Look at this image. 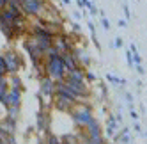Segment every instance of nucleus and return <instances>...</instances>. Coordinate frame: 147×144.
I'll return each mask as SVG.
<instances>
[{
  "instance_id": "obj_3",
  "label": "nucleus",
  "mask_w": 147,
  "mask_h": 144,
  "mask_svg": "<svg viewBox=\"0 0 147 144\" xmlns=\"http://www.w3.org/2000/svg\"><path fill=\"white\" fill-rule=\"evenodd\" d=\"M20 7H22V13L25 18H37L45 14L48 4L46 0H22Z\"/></svg>"
},
{
  "instance_id": "obj_40",
  "label": "nucleus",
  "mask_w": 147,
  "mask_h": 144,
  "mask_svg": "<svg viewBox=\"0 0 147 144\" xmlns=\"http://www.w3.org/2000/svg\"><path fill=\"white\" fill-rule=\"evenodd\" d=\"M62 4H64V5H69V4H71V0H62Z\"/></svg>"
},
{
  "instance_id": "obj_30",
  "label": "nucleus",
  "mask_w": 147,
  "mask_h": 144,
  "mask_svg": "<svg viewBox=\"0 0 147 144\" xmlns=\"http://www.w3.org/2000/svg\"><path fill=\"white\" fill-rule=\"evenodd\" d=\"M113 46H115V48H122V39H121V37H115Z\"/></svg>"
},
{
  "instance_id": "obj_32",
  "label": "nucleus",
  "mask_w": 147,
  "mask_h": 144,
  "mask_svg": "<svg viewBox=\"0 0 147 144\" xmlns=\"http://www.w3.org/2000/svg\"><path fill=\"white\" fill-rule=\"evenodd\" d=\"M117 25H119L121 29H124V27H128V22H126V20H122V18H121L119 22H117Z\"/></svg>"
},
{
  "instance_id": "obj_31",
  "label": "nucleus",
  "mask_w": 147,
  "mask_h": 144,
  "mask_svg": "<svg viewBox=\"0 0 147 144\" xmlns=\"http://www.w3.org/2000/svg\"><path fill=\"white\" fill-rule=\"evenodd\" d=\"M89 11H90V14H92V16H96V14H98V7H96V5L92 4V5L89 7Z\"/></svg>"
},
{
  "instance_id": "obj_19",
  "label": "nucleus",
  "mask_w": 147,
  "mask_h": 144,
  "mask_svg": "<svg viewBox=\"0 0 147 144\" xmlns=\"http://www.w3.org/2000/svg\"><path fill=\"white\" fill-rule=\"evenodd\" d=\"M7 91H9V80H7V75L0 78V101H2L7 94Z\"/></svg>"
},
{
  "instance_id": "obj_16",
  "label": "nucleus",
  "mask_w": 147,
  "mask_h": 144,
  "mask_svg": "<svg viewBox=\"0 0 147 144\" xmlns=\"http://www.w3.org/2000/svg\"><path fill=\"white\" fill-rule=\"evenodd\" d=\"M60 59H62V62H64V66H66V69H67V71L78 66V62H76V59H75V55H73L71 52H66V54H60Z\"/></svg>"
},
{
  "instance_id": "obj_35",
  "label": "nucleus",
  "mask_w": 147,
  "mask_h": 144,
  "mask_svg": "<svg viewBox=\"0 0 147 144\" xmlns=\"http://www.w3.org/2000/svg\"><path fill=\"white\" fill-rule=\"evenodd\" d=\"M82 16H83V14H82L80 11H76V13H73V18H75V20H82Z\"/></svg>"
},
{
  "instance_id": "obj_4",
  "label": "nucleus",
  "mask_w": 147,
  "mask_h": 144,
  "mask_svg": "<svg viewBox=\"0 0 147 144\" xmlns=\"http://www.w3.org/2000/svg\"><path fill=\"white\" fill-rule=\"evenodd\" d=\"M2 57H4V62H5V71H7V75L18 73L20 68L23 66V59L20 57L14 50H7L5 54H2Z\"/></svg>"
},
{
  "instance_id": "obj_8",
  "label": "nucleus",
  "mask_w": 147,
  "mask_h": 144,
  "mask_svg": "<svg viewBox=\"0 0 147 144\" xmlns=\"http://www.w3.org/2000/svg\"><path fill=\"white\" fill-rule=\"evenodd\" d=\"M64 82H66V86H69L82 100L90 96V87H89L87 82H75V80H67V78H64Z\"/></svg>"
},
{
  "instance_id": "obj_14",
  "label": "nucleus",
  "mask_w": 147,
  "mask_h": 144,
  "mask_svg": "<svg viewBox=\"0 0 147 144\" xmlns=\"http://www.w3.org/2000/svg\"><path fill=\"white\" fill-rule=\"evenodd\" d=\"M48 123H50V118H48V114L41 109L37 114H36V128H37V132H46V128H48Z\"/></svg>"
},
{
  "instance_id": "obj_26",
  "label": "nucleus",
  "mask_w": 147,
  "mask_h": 144,
  "mask_svg": "<svg viewBox=\"0 0 147 144\" xmlns=\"http://www.w3.org/2000/svg\"><path fill=\"white\" fill-rule=\"evenodd\" d=\"M101 25H103L105 30H110V22H108L107 16H101Z\"/></svg>"
},
{
  "instance_id": "obj_25",
  "label": "nucleus",
  "mask_w": 147,
  "mask_h": 144,
  "mask_svg": "<svg viewBox=\"0 0 147 144\" xmlns=\"http://www.w3.org/2000/svg\"><path fill=\"white\" fill-rule=\"evenodd\" d=\"M48 142H50V144H60L62 141H60V137L53 135V133H50V135H48Z\"/></svg>"
},
{
  "instance_id": "obj_17",
  "label": "nucleus",
  "mask_w": 147,
  "mask_h": 144,
  "mask_svg": "<svg viewBox=\"0 0 147 144\" xmlns=\"http://www.w3.org/2000/svg\"><path fill=\"white\" fill-rule=\"evenodd\" d=\"M119 123L113 119V114H108V123H107V130H105V133H107V137H113L115 135V130H117Z\"/></svg>"
},
{
  "instance_id": "obj_42",
  "label": "nucleus",
  "mask_w": 147,
  "mask_h": 144,
  "mask_svg": "<svg viewBox=\"0 0 147 144\" xmlns=\"http://www.w3.org/2000/svg\"><path fill=\"white\" fill-rule=\"evenodd\" d=\"M18 2H22V0H18Z\"/></svg>"
},
{
  "instance_id": "obj_12",
  "label": "nucleus",
  "mask_w": 147,
  "mask_h": 144,
  "mask_svg": "<svg viewBox=\"0 0 147 144\" xmlns=\"http://www.w3.org/2000/svg\"><path fill=\"white\" fill-rule=\"evenodd\" d=\"M99 135H103V130L99 126L98 119H92L87 126H83V141L85 142H87L89 137H99Z\"/></svg>"
},
{
  "instance_id": "obj_36",
  "label": "nucleus",
  "mask_w": 147,
  "mask_h": 144,
  "mask_svg": "<svg viewBox=\"0 0 147 144\" xmlns=\"http://www.w3.org/2000/svg\"><path fill=\"white\" fill-rule=\"evenodd\" d=\"M80 29H82V27H80V25H78L76 22H75V23H73V30H75V32H76V34L80 32Z\"/></svg>"
},
{
  "instance_id": "obj_11",
  "label": "nucleus",
  "mask_w": 147,
  "mask_h": 144,
  "mask_svg": "<svg viewBox=\"0 0 147 144\" xmlns=\"http://www.w3.org/2000/svg\"><path fill=\"white\" fill-rule=\"evenodd\" d=\"M71 54L75 55V59H76L78 66H82V68H87V66H90L92 59H90V55H89V52H87L85 48H78V46H75V48L71 50Z\"/></svg>"
},
{
  "instance_id": "obj_34",
  "label": "nucleus",
  "mask_w": 147,
  "mask_h": 144,
  "mask_svg": "<svg viewBox=\"0 0 147 144\" xmlns=\"http://www.w3.org/2000/svg\"><path fill=\"white\" fill-rule=\"evenodd\" d=\"M126 100H128V103H133V94H131V92H126Z\"/></svg>"
},
{
  "instance_id": "obj_21",
  "label": "nucleus",
  "mask_w": 147,
  "mask_h": 144,
  "mask_svg": "<svg viewBox=\"0 0 147 144\" xmlns=\"http://www.w3.org/2000/svg\"><path fill=\"white\" fill-rule=\"evenodd\" d=\"M107 80L112 82V84H117V86H126V78H119L112 73H107Z\"/></svg>"
},
{
  "instance_id": "obj_39",
  "label": "nucleus",
  "mask_w": 147,
  "mask_h": 144,
  "mask_svg": "<svg viewBox=\"0 0 147 144\" xmlns=\"http://www.w3.org/2000/svg\"><path fill=\"white\" fill-rule=\"evenodd\" d=\"M89 29H90V32H96V27H94L92 22H89Z\"/></svg>"
},
{
  "instance_id": "obj_28",
  "label": "nucleus",
  "mask_w": 147,
  "mask_h": 144,
  "mask_svg": "<svg viewBox=\"0 0 147 144\" xmlns=\"http://www.w3.org/2000/svg\"><path fill=\"white\" fill-rule=\"evenodd\" d=\"M122 7H124V16L128 18V20H131V11H129V7H128V4H124Z\"/></svg>"
},
{
  "instance_id": "obj_23",
  "label": "nucleus",
  "mask_w": 147,
  "mask_h": 144,
  "mask_svg": "<svg viewBox=\"0 0 147 144\" xmlns=\"http://www.w3.org/2000/svg\"><path fill=\"white\" fill-rule=\"evenodd\" d=\"M85 82L90 84V82H96V73H92V71H87L85 69Z\"/></svg>"
},
{
  "instance_id": "obj_18",
  "label": "nucleus",
  "mask_w": 147,
  "mask_h": 144,
  "mask_svg": "<svg viewBox=\"0 0 147 144\" xmlns=\"http://www.w3.org/2000/svg\"><path fill=\"white\" fill-rule=\"evenodd\" d=\"M9 87H14V89H23V82L22 78L18 77V73H13V75H9Z\"/></svg>"
},
{
  "instance_id": "obj_10",
  "label": "nucleus",
  "mask_w": 147,
  "mask_h": 144,
  "mask_svg": "<svg viewBox=\"0 0 147 144\" xmlns=\"http://www.w3.org/2000/svg\"><path fill=\"white\" fill-rule=\"evenodd\" d=\"M51 100H53L55 109H57V110H60V112H69V110L73 109V105H75V101H71L69 98L59 94V92H55V94L51 96Z\"/></svg>"
},
{
  "instance_id": "obj_41",
  "label": "nucleus",
  "mask_w": 147,
  "mask_h": 144,
  "mask_svg": "<svg viewBox=\"0 0 147 144\" xmlns=\"http://www.w3.org/2000/svg\"><path fill=\"white\" fill-rule=\"evenodd\" d=\"M135 2H138V0H135Z\"/></svg>"
},
{
  "instance_id": "obj_6",
  "label": "nucleus",
  "mask_w": 147,
  "mask_h": 144,
  "mask_svg": "<svg viewBox=\"0 0 147 144\" xmlns=\"http://www.w3.org/2000/svg\"><path fill=\"white\" fill-rule=\"evenodd\" d=\"M51 46H53L59 54H66V52H71L75 45H73V41L69 36L66 34H55L53 36V41H51Z\"/></svg>"
},
{
  "instance_id": "obj_13",
  "label": "nucleus",
  "mask_w": 147,
  "mask_h": 144,
  "mask_svg": "<svg viewBox=\"0 0 147 144\" xmlns=\"http://www.w3.org/2000/svg\"><path fill=\"white\" fill-rule=\"evenodd\" d=\"M34 43L37 45V48L41 50V52H46V50L51 46V41H53V36H32Z\"/></svg>"
},
{
  "instance_id": "obj_27",
  "label": "nucleus",
  "mask_w": 147,
  "mask_h": 144,
  "mask_svg": "<svg viewBox=\"0 0 147 144\" xmlns=\"http://www.w3.org/2000/svg\"><path fill=\"white\" fill-rule=\"evenodd\" d=\"M133 68L136 69V73H138V75H145V69H144V66H142V62H140V64H135Z\"/></svg>"
},
{
  "instance_id": "obj_7",
  "label": "nucleus",
  "mask_w": 147,
  "mask_h": 144,
  "mask_svg": "<svg viewBox=\"0 0 147 144\" xmlns=\"http://www.w3.org/2000/svg\"><path fill=\"white\" fill-rule=\"evenodd\" d=\"M22 94H23V89H14V87H9L5 98L0 101L5 109L7 107H22Z\"/></svg>"
},
{
  "instance_id": "obj_38",
  "label": "nucleus",
  "mask_w": 147,
  "mask_h": 144,
  "mask_svg": "<svg viewBox=\"0 0 147 144\" xmlns=\"http://www.w3.org/2000/svg\"><path fill=\"white\" fill-rule=\"evenodd\" d=\"M133 130H135V132H138V133H140V132H142V126L138 125V123H136V125L133 126Z\"/></svg>"
},
{
  "instance_id": "obj_9",
  "label": "nucleus",
  "mask_w": 147,
  "mask_h": 144,
  "mask_svg": "<svg viewBox=\"0 0 147 144\" xmlns=\"http://www.w3.org/2000/svg\"><path fill=\"white\" fill-rule=\"evenodd\" d=\"M41 82V86H39V94L43 96V98H51L55 94V80H51L50 77H43V78H39Z\"/></svg>"
},
{
  "instance_id": "obj_1",
  "label": "nucleus",
  "mask_w": 147,
  "mask_h": 144,
  "mask_svg": "<svg viewBox=\"0 0 147 144\" xmlns=\"http://www.w3.org/2000/svg\"><path fill=\"white\" fill-rule=\"evenodd\" d=\"M43 68H45V75L50 77L51 80H64L67 69L64 66V62H62L60 59V54L57 52V50L53 46H50L46 52H45V59H43Z\"/></svg>"
},
{
  "instance_id": "obj_24",
  "label": "nucleus",
  "mask_w": 147,
  "mask_h": 144,
  "mask_svg": "<svg viewBox=\"0 0 147 144\" xmlns=\"http://www.w3.org/2000/svg\"><path fill=\"white\" fill-rule=\"evenodd\" d=\"M7 75V71H5V62H4V57L0 55V78L5 77Z\"/></svg>"
},
{
  "instance_id": "obj_5",
  "label": "nucleus",
  "mask_w": 147,
  "mask_h": 144,
  "mask_svg": "<svg viewBox=\"0 0 147 144\" xmlns=\"http://www.w3.org/2000/svg\"><path fill=\"white\" fill-rule=\"evenodd\" d=\"M23 48H25V52L28 54V57L32 59V62H34V66L37 68V66H41L43 64V59H45V54L41 52V50L37 48V45L34 43V39H32V36H30L28 39H25L23 41Z\"/></svg>"
},
{
  "instance_id": "obj_2",
  "label": "nucleus",
  "mask_w": 147,
  "mask_h": 144,
  "mask_svg": "<svg viewBox=\"0 0 147 144\" xmlns=\"http://www.w3.org/2000/svg\"><path fill=\"white\" fill-rule=\"evenodd\" d=\"M69 114L73 118V125L78 126V128L87 126L89 123L94 119L90 105H85V103H82V101H76V103L73 105V109L69 110Z\"/></svg>"
},
{
  "instance_id": "obj_15",
  "label": "nucleus",
  "mask_w": 147,
  "mask_h": 144,
  "mask_svg": "<svg viewBox=\"0 0 147 144\" xmlns=\"http://www.w3.org/2000/svg\"><path fill=\"white\" fill-rule=\"evenodd\" d=\"M0 126L4 128V132H5V133H16V119L5 116L2 121H0Z\"/></svg>"
},
{
  "instance_id": "obj_33",
  "label": "nucleus",
  "mask_w": 147,
  "mask_h": 144,
  "mask_svg": "<svg viewBox=\"0 0 147 144\" xmlns=\"http://www.w3.org/2000/svg\"><path fill=\"white\" fill-rule=\"evenodd\" d=\"M129 52H131V54H136V52H138V48H136V45H135V43H131V45H129Z\"/></svg>"
},
{
  "instance_id": "obj_29",
  "label": "nucleus",
  "mask_w": 147,
  "mask_h": 144,
  "mask_svg": "<svg viewBox=\"0 0 147 144\" xmlns=\"http://www.w3.org/2000/svg\"><path fill=\"white\" fill-rule=\"evenodd\" d=\"M129 116H131V119H135V121H138V116H140V114H138V112H136L135 109H129Z\"/></svg>"
},
{
  "instance_id": "obj_22",
  "label": "nucleus",
  "mask_w": 147,
  "mask_h": 144,
  "mask_svg": "<svg viewBox=\"0 0 147 144\" xmlns=\"http://www.w3.org/2000/svg\"><path fill=\"white\" fill-rule=\"evenodd\" d=\"M5 110H7V116L9 118L18 119V116H20V107H7Z\"/></svg>"
},
{
  "instance_id": "obj_20",
  "label": "nucleus",
  "mask_w": 147,
  "mask_h": 144,
  "mask_svg": "<svg viewBox=\"0 0 147 144\" xmlns=\"http://www.w3.org/2000/svg\"><path fill=\"white\" fill-rule=\"evenodd\" d=\"M112 139H113V141H122V142H131V137H129V128H122L119 135H113Z\"/></svg>"
},
{
  "instance_id": "obj_37",
  "label": "nucleus",
  "mask_w": 147,
  "mask_h": 144,
  "mask_svg": "<svg viewBox=\"0 0 147 144\" xmlns=\"http://www.w3.org/2000/svg\"><path fill=\"white\" fill-rule=\"evenodd\" d=\"M4 7H7V0H0V11H2Z\"/></svg>"
}]
</instances>
